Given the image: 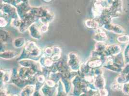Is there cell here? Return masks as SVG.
<instances>
[{
	"label": "cell",
	"mask_w": 129,
	"mask_h": 96,
	"mask_svg": "<svg viewBox=\"0 0 129 96\" xmlns=\"http://www.w3.org/2000/svg\"><path fill=\"white\" fill-rule=\"evenodd\" d=\"M47 85L50 87H54L55 85V83L52 80H48L47 81Z\"/></svg>",
	"instance_id": "5b68a950"
},
{
	"label": "cell",
	"mask_w": 129,
	"mask_h": 96,
	"mask_svg": "<svg viewBox=\"0 0 129 96\" xmlns=\"http://www.w3.org/2000/svg\"><path fill=\"white\" fill-rule=\"evenodd\" d=\"M38 79L39 82H40L41 83H43L44 81V77L43 75H40L38 77Z\"/></svg>",
	"instance_id": "52a82bcc"
},
{
	"label": "cell",
	"mask_w": 129,
	"mask_h": 96,
	"mask_svg": "<svg viewBox=\"0 0 129 96\" xmlns=\"http://www.w3.org/2000/svg\"><path fill=\"white\" fill-rule=\"evenodd\" d=\"M45 2H50V1H51L52 0H44Z\"/></svg>",
	"instance_id": "ba28073f"
},
{
	"label": "cell",
	"mask_w": 129,
	"mask_h": 96,
	"mask_svg": "<svg viewBox=\"0 0 129 96\" xmlns=\"http://www.w3.org/2000/svg\"><path fill=\"white\" fill-rule=\"evenodd\" d=\"M86 24L87 27L91 28H95L98 26V23L96 21L93 20H89L86 21Z\"/></svg>",
	"instance_id": "6da1fadb"
},
{
	"label": "cell",
	"mask_w": 129,
	"mask_h": 96,
	"mask_svg": "<svg viewBox=\"0 0 129 96\" xmlns=\"http://www.w3.org/2000/svg\"><path fill=\"white\" fill-rule=\"evenodd\" d=\"M101 63H102L99 60H94V61L90 62L89 63V65L91 67L94 68V67H96L100 66V65L102 64Z\"/></svg>",
	"instance_id": "3957f363"
},
{
	"label": "cell",
	"mask_w": 129,
	"mask_h": 96,
	"mask_svg": "<svg viewBox=\"0 0 129 96\" xmlns=\"http://www.w3.org/2000/svg\"><path fill=\"white\" fill-rule=\"evenodd\" d=\"M25 43V39L22 38H19L16 39L14 45L16 47H21Z\"/></svg>",
	"instance_id": "7a4b0ae2"
},
{
	"label": "cell",
	"mask_w": 129,
	"mask_h": 96,
	"mask_svg": "<svg viewBox=\"0 0 129 96\" xmlns=\"http://www.w3.org/2000/svg\"><path fill=\"white\" fill-rule=\"evenodd\" d=\"M41 30L43 32H46L48 30V26L47 25H44L42 27H41Z\"/></svg>",
	"instance_id": "8992f818"
},
{
	"label": "cell",
	"mask_w": 129,
	"mask_h": 96,
	"mask_svg": "<svg viewBox=\"0 0 129 96\" xmlns=\"http://www.w3.org/2000/svg\"><path fill=\"white\" fill-rule=\"evenodd\" d=\"M52 64H53V62H52V61L51 59H46V61H45V64L47 66H51L52 65Z\"/></svg>",
	"instance_id": "277c9868"
}]
</instances>
